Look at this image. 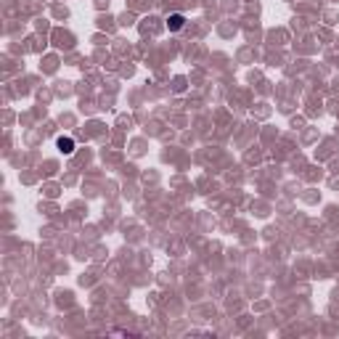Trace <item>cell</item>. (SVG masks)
<instances>
[{"instance_id":"obj_1","label":"cell","mask_w":339,"mask_h":339,"mask_svg":"<svg viewBox=\"0 0 339 339\" xmlns=\"http://www.w3.org/2000/svg\"><path fill=\"white\" fill-rule=\"evenodd\" d=\"M185 24V16L183 13H172V16H167V29L170 32H177Z\"/></svg>"},{"instance_id":"obj_2","label":"cell","mask_w":339,"mask_h":339,"mask_svg":"<svg viewBox=\"0 0 339 339\" xmlns=\"http://www.w3.org/2000/svg\"><path fill=\"white\" fill-rule=\"evenodd\" d=\"M56 143H58V149H61L64 154H72V151H74V141L69 138V135H61V138H58Z\"/></svg>"}]
</instances>
